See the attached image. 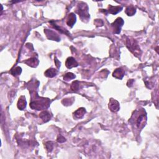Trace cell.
Here are the masks:
<instances>
[{
	"mask_svg": "<svg viewBox=\"0 0 159 159\" xmlns=\"http://www.w3.org/2000/svg\"><path fill=\"white\" fill-rule=\"evenodd\" d=\"M124 75H125V71L122 68L116 69L114 71V72L113 73V76L114 78L119 80L122 79V78L124 77Z\"/></svg>",
	"mask_w": 159,
	"mask_h": 159,
	"instance_id": "30bf717a",
	"label": "cell"
},
{
	"mask_svg": "<svg viewBox=\"0 0 159 159\" xmlns=\"http://www.w3.org/2000/svg\"><path fill=\"white\" fill-rule=\"evenodd\" d=\"M44 33H46V36L47 37V38L50 40H52V41H59L60 40V38L59 37L57 34L55 33L54 31L48 30V29H45Z\"/></svg>",
	"mask_w": 159,
	"mask_h": 159,
	"instance_id": "52a82bcc",
	"label": "cell"
},
{
	"mask_svg": "<svg viewBox=\"0 0 159 159\" xmlns=\"http://www.w3.org/2000/svg\"><path fill=\"white\" fill-rule=\"evenodd\" d=\"M22 69L20 67H16L15 69H12L11 71V73L13 75V76H18L21 73Z\"/></svg>",
	"mask_w": 159,
	"mask_h": 159,
	"instance_id": "d6986e66",
	"label": "cell"
},
{
	"mask_svg": "<svg viewBox=\"0 0 159 159\" xmlns=\"http://www.w3.org/2000/svg\"><path fill=\"white\" fill-rule=\"evenodd\" d=\"M108 107L110 111L114 113L118 112L119 109H120L119 103L117 100H116V99H114L113 98H111L109 100Z\"/></svg>",
	"mask_w": 159,
	"mask_h": 159,
	"instance_id": "8992f818",
	"label": "cell"
},
{
	"mask_svg": "<svg viewBox=\"0 0 159 159\" xmlns=\"http://www.w3.org/2000/svg\"><path fill=\"white\" fill-rule=\"evenodd\" d=\"M88 6L86 3L83 2H80L78 5L77 13L79 14L82 21H88L90 18V14L88 13Z\"/></svg>",
	"mask_w": 159,
	"mask_h": 159,
	"instance_id": "277c9868",
	"label": "cell"
},
{
	"mask_svg": "<svg viewBox=\"0 0 159 159\" xmlns=\"http://www.w3.org/2000/svg\"><path fill=\"white\" fill-rule=\"evenodd\" d=\"M24 63H25L26 64H27L28 66L31 67H36L38 64H39V60L35 58V57H33L29 59H27L26 60L24 61Z\"/></svg>",
	"mask_w": 159,
	"mask_h": 159,
	"instance_id": "4fadbf2b",
	"label": "cell"
},
{
	"mask_svg": "<svg viewBox=\"0 0 159 159\" xmlns=\"http://www.w3.org/2000/svg\"><path fill=\"white\" fill-rule=\"evenodd\" d=\"M45 146H46V148L47 150V151H48V152H52V150L54 149V143L52 142H51V141L47 142L46 143Z\"/></svg>",
	"mask_w": 159,
	"mask_h": 159,
	"instance_id": "44dd1931",
	"label": "cell"
},
{
	"mask_svg": "<svg viewBox=\"0 0 159 159\" xmlns=\"http://www.w3.org/2000/svg\"><path fill=\"white\" fill-rule=\"evenodd\" d=\"M58 73V70L54 68H50L45 71V76L49 78H53L56 76Z\"/></svg>",
	"mask_w": 159,
	"mask_h": 159,
	"instance_id": "2e32d148",
	"label": "cell"
},
{
	"mask_svg": "<svg viewBox=\"0 0 159 159\" xmlns=\"http://www.w3.org/2000/svg\"><path fill=\"white\" fill-rule=\"evenodd\" d=\"M65 65L68 69H72L73 67H77L78 65V62L73 57H70L67 59Z\"/></svg>",
	"mask_w": 159,
	"mask_h": 159,
	"instance_id": "9c48e42d",
	"label": "cell"
},
{
	"mask_svg": "<svg viewBox=\"0 0 159 159\" xmlns=\"http://www.w3.org/2000/svg\"><path fill=\"white\" fill-rule=\"evenodd\" d=\"M50 103V101L49 99H45L39 97V99H37L36 98H35L34 100L32 99L30 103V107L34 110H44L49 106Z\"/></svg>",
	"mask_w": 159,
	"mask_h": 159,
	"instance_id": "7a4b0ae2",
	"label": "cell"
},
{
	"mask_svg": "<svg viewBox=\"0 0 159 159\" xmlns=\"http://www.w3.org/2000/svg\"><path fill=\"white\" fill-rule=\"evenodd\" d=\"M124 20H123L121 18H118L114 22L111 24V26L113 27V32L114 34H120L121 28L122 26L124 25Z\"/></svg>",
	"mask_w": 159,
	"mask_h": 159,
	"instance_id": "5b68a950",
	"label": "cell"
},
{
	"mask_svg": "<svg viewBox=\"0 0 159 159\" xmlns=\"http://www.w3.org/2000/svg\"><path fill=\"white\" fill-rule=\"evenodd\" d=\"M26 104L27 103L26 100V98L24 96H22L21 98H19L17 106L18 109H19L20 110L24 109L26 107Z\"/></svg>",
	"mask_w": 159,
	"mask_h": 159,
	"instance_id": "9a60e30c",
	"label": "cell"
},
{
	"mask_svg": "<svg viewBox=\"0 0 159 159\" xmlns=\"http://www.w3.org/2000/svg\"><path fill=\"white\" fill-rule=\"evenodd\" d=\"M76 19H77L76 15L73 13H70L68 16V18L67 19V24L69 27H72L74 26L75 22H76Z\"/></svg>",
	"mask_w": 159,
	"mask_h": 159,
	"instance_id": "8fae6325",
	"label": "cell"
},
{
	"mask_svg": "<svg viewBox=\"0 0 159 159\" xmlns=\"http://www.w3.org/2000/svg\"><path fill=\"white\" fill-rule=\"evenodd\" d=\"M86 109L84 108H80L73 113V117L75 119H82L85 116Z\"/></svg>",
	"mask_w": 159,
	"mask_h": 159,
	"instance_id": "7c38bea8",
	"label": "cell"
},
{
	"mask_svg": "<svg viewBox=\"0 0 159 159\" xmlns=\"http://www.w3.org/2000/svg\"><path fill=\"white\" fill-rule=\"evenodd\" d=\"M65 141H66L65 138L63 137L62 136H60H60L57 138V142L59 143H63Z\"/></svg>",
	"mask_w": 159,
	"mask_h": 159,
	"instance_id": "603a6c76",
	"label": "cell"
},
{
	"mask_svg": "<svg viewBox=\"0 0 159 159\" xmlns=\"http://www.w3.org/2000/svg\"><path fill=\"white\" fill-rule=\"evenodd\" d=\"M50 23L51 24L52 26L54 27V28H55V29H57V31H58L60 32V33H62V34H67L68 35H70V34H69V32L67 31L65 29H63V28H62V27H59V26H58L56 24H55L54 22H53V21H51V22H50Z\"/></svg>",
	"mask_w": 159,
	"mask_h": 159,
	"instance_id": "e0dca14e",
	"label": "cell"
},
{
	"mask_svg": "<svg viewBox=\"0 0 159 159\" xmlns=\"http://www.w3.org/2000/svg\"><path fill=\"white\" fill-rule=\"evenodd\" d=\"M55 64H56V66L57 68L58 69L60 67V62L58 60L55 58Z\"/></svg>",
	"mask_w": 159,
	"mask_h": 159,
	"instance_id": "cb8c5ba5",
	"label": "cell"
},
{
	"mask_svg": "<svg viewBox=\"0 0 159 159\" xmlns=\"http://www.w3.org/2000/svg\"><path fill=\"white\" fill-rule=\"evenodd\" d=\"M39 117L40 118H41V119L43 122H47L50 121V119H51V115L48 111H43L42 112L40 113Z\"/></svg>",
	"mask_w": 159,
	"mask_h": 159,
	"instance_id": "5bb4252c",
	"label": "cell"
},
{
	"mask_svg": "<svg viewBox=\"0 0 159 159\" xmlns=\"http://www.w3.org/2000/svg\"><path fill=\"white\" fill-rule=\"evenodd\" d=\"M122 10V7L120 6H112V5H109L108 6V10H106L105 11H107V13L111 14H116L119 12L121 11Z\"/></svg>",
	"mask_w": 159,
	"mask_h": 159,
	"instance_id": "ba28073f",
	"label": "cell"
},
{
	"mask_svg": "<svg viewBox=\"0 0 159 159\" xmlns=\"http://www.w3.org/2000/svg\"><path fill=\"white\" fill-rule=\"evenodd\" d=\"M126 46L128 49L136 56L139 57V55H141V50L137 42L135 39L128 38L126 41Z\"/></svg>",
	"mask_w": 159,
	"mask_h": 159,
	"instance_id": "3957f363",
	"label": "cell"
},
{
	"mask_svg": "<svg viewBox=\"0 0 159 159\" xmlns=\"http://www.w3.org/2000/svg\"><path fill=\"white\" fill-rule=\"evenodd\" d=\"M125 12H126L127 15L129 16H133L135 14V13H136V9L134 6H130L127 7Z\"/></svg>",
	"mask_w": 159,
	"mask_h": 159,
	"instance_id": "ac0fdd59",
	"label": "cell"
},
{
	"mask_svg": "<svg viewBox=\"0 0 159 159\" xmlns=\"http://www.w3.org/2000/svg\"><path fill=\"white\" fill-rule=\"evenodd\" d=\"M75 77H76V76H75L73 73L69 72L66 73L64 75V77H63V80L65 81H69V80H71L75 78Z\"/></svg>",
	"mask_w": 159,
	"mask_h": 159,
	"instance_id": "ffe728a7",
	"label": "cell"
},
{
	"mask_svg": "<svg viewBox=\"0 0 159 159\" xmlns=\"http://www.w3.org/2000/svg\"><path fill=\"white\" fill-rule=\"evenodd\" d=\"M80 88V82L78 81H75L72 83H71V89L73 91H77L79 90Z\"/></svg>",
	"mask_w": 159,
	"mask_h": 159,
	"instance_id": "7402d4cb",
	"label": "cell"
},
{
	"mask_svg": "<svg viewBox=\"0 0 159 159\" xmlns=\"http://www.w3.org/2000/svg\"><path fill=\"white\" fill-rule=\"evenodd\" d=\"M129 122L134 128L141 129L145 126L147 122V114L144 109H137L134 112Z\"/></svg>",
	"mask_w": 159,
	"mask_h": 159,
	"instance_id": "6da1fadb",
	"label": "cell"
}]
</instances>
